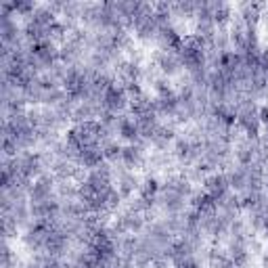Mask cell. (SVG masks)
Returning <instances> with one entry per match:
<instances>
[{
    "label": "cell",
    "instance_id": "5bb4252c",
    "mask_svg": "<svg viewBox=\"0 0 268 268\" xmlns=\"http://www.w3.org/2000/svg\"><path fill=\"white\" fill-rule=\"evenodd\" d=\"M13 266V252L8 247L6 239H2V268H11Z\"/></svg>",
    "mask_w": 268,
    "mask_h": 268
},
{
    "label": "cell",
    "instance_id": "6da1fadb",
    "mask_svg": "<svg viewBox=\"0 0 268 268\" xmlns=\"http://www.w3.org/2000/svg\"><path fill=\"white\" fill-rule=\"evenodd\" d=\"M128 107H130V96H128L124 84L115 80L101 96V109L113 115H124Z\"/></svg>",
    "mask_w": 268,
    "mask_h": 268
},
{
    "label": "cell",
    "instance_id": "277c9868",
    "mask_svg": "<svg viewBox=\"0 0 268 268\" xmlns=\"http://www.w3.org/2000/svg\"><path fill=\"white\" fill-rule=\"evenodd\" d=\"M117 136L126 141V145H145L143 143V136H141V130H138V124L132 115H120V124H117Z\"/></svg>",
    "mask_w": 268,
    "mask_h": 268
},
{
    "label": "cell",
    "instance_id": "7a4b0ae2",
    "mask_svg": "<svg viewBox=\"0 0 268 268\" xmlns=\"http://www.w3.org/2000/svg\"><path fill=\"white\" fill-rule=\"evenodd\" d=\"M203 191L210 195L216 203H222L226 197L233 193L231 191V184H228L226 174H218V172H214V174L203 178Z\"/></svg>",
    "mask_w": 268,
    "mask_h": 268
},
{
    "label": "cell",
    "instance_id": "4fadbf2b",
    "mask_svg": "<svg viewBox=\"0 0 268 268\" xmlns=\"http://www.w3.org/2000/svg\"><path fill=\"white\" fill-rule=\"evenodd\" d=\"M122 149H124V145H120L117 141H111L109 145H105L103 147L105 162H109V164H122Z\"/></svg>",
    "mask_w": 268,
    "mask_h": 268
},
{
    "label": "cell",
    "instance_id": "30bf717a",
    "mask_svg": "<svg viewBox=\"0 0 268 268\" xmlns=\"http://www.w3.org/2000/svg\"><path fill=\"white\" fill-rule=\"evenodd\" d=\"M160 188H162V184H160L157 178H153V176L145 178V180L141 182V186H138V199H143L149 207L157 205V195H160Z\"/></svg>",
    "mask_w": 268,
    "mask_h": 268
},
{
    "label": "cell",
    "instance_id": "e0dca14e",
    "mask_svg": "<svg viewBox=\"0 0 268 268\" xmlns=\"http://www.w3.org/2000/svg\"><path fill=\"white\" fill-rule=\"evenodd\" d=\"M264 233H266V241H268V231H264Z\"/></svg>",
    "mask_w": 268,
    "mask_h": 268
},
{
    "label": "cell",
    "instance_id": "2e32d148",
    "mask_svg": "<svg viewBox=\"0 0 268 268\" xmlns=\"http://www.w3.org/2000/svg\"><path fill=\"white\" fill-rule=\"evenodd\" d=\"M266 193H268V172H266Z\"/></svg>",
    "mask_w": 268,
    "mask_h": 268
},
{
    "label": "cell",
    "instance_id": "8fae6325",
    "mask_svg": "<svg viewBox=\"0 0 268 268\" xmlns=\"http://www.w3.org/2000/svg\"><path fill=\"white\" fill-rule=\"evenodd\" d=\"M210 13L214 17V23L220 27L224 23L231 21V17H233V6L228 4V2H222V0H218V2H210Z\"/></svg>",
    "mask_w": 268,
    "mask_h": 268
},
{
    "label": "cell",
    "instance_id": "7c38bea8",
    "mask_svg": "<svg viewBox=\"0 0 268 268\" xmlns=\"http://www.w3.org/2000/svg\"><path fill=\"white\" fill-rule=\"evenodd\" d=\"M172 141H176V132H174V128L172 126H160L157 128V132H155V136L151 138V145L155 147V149H168V145H170Z\"/></svg>",
    "mask_w": 268,
    "mask_h": 268
},
{
    "label": "cell",
    "instance_id": "9c48e42d",
    "mask_svg": "<svg viewBox=\"0 0 268 268\" xmlns=\"http://www.w3.org/2000/svg\"><path fill=\"white\" fill-rule=\"evenodd\" d=\"M155 63H157V67H160V72L164 74V78H170V76L180 74V69H182L180 59H178V55H174V53L160 51V53L155 55Z\"/></svg>",
    "mask_w": 268,
    "mask_h": 268
},
{
    "label": "cell",
    "instance_id": "3957f363",
    "mask_svg": "<svg viewBox=\"0 0 268 268\" xmlns=\"http://www.w3.org/2000/svg\"><path fill=\"white\" fill-rule=\"evenodd\" d=\"M55 178H57L55 174H46V172L40 178H36L27 191L29 203L46 201V199H51V197H55Z\"/></svg>",
    "mask_w": 268,
    "mask_h": 268
},
{
    "label": "cell",
    "instance_id": "9a60e30c",
    "mask_svg": "<svg viewBox=\"0 0 268 268\" xmlns=\"http://www.w3.org/2000/svg\"><path fill=\"white\" fill-rule=\"evenodd\" d=\"M172 268H201V264H199V260H197V256H193V258H186V260L180 262V264H174Z\"/></svg>",
    "mask_w": 268,
    "mask_h": 268
},
{
    "label": "cell",
    "instance_id": "52a82bcc",
    "mask_svg": "<svg viewBox=\"0 0 268 268\" xmlns=\"http://www.w3.org/2000/svg\"><path fill=\"white\" fill-rule=\"evenodd\" d=\"M145 147L147 145H124L122 149V166L126 170H136V168H141L143 162H145Z\"/></svg>",
    "mask_w": 268,
    "mask_h": 268
},
{
    "label": "cell",
    "instance_id": "5b68a950",
    "mask_svg": "<svg viewBox=\"0 0 268 268\" xmlns=\"http://www.w3.org/2000/svg\"><path fill=\"white\" fill-rule=\"evenodd\" d=\"M182 42H184V38L176 32L174 25L164 27V29H160V34H157V44H160V51H164V53L178 55L182 48Z\"/></svg>",
    "mask_w": 268,
    "mask_h": 268
},
{
    "label": "cell",
    "instance_id": "8992f818",
    "mask_svg": "<svg viewBox=\"0 0 268 268\" xmlns=\"http://www.w3.org/2000/svg\"><path fill=\"white\" fill-rule=\"evenodd\" d=\"M76 164L84 168V170H94L101 164H105V153H103V147L101 145H94V147H86L78 153V160Z\"/></svg>",
    "mask_w": 268,
    "mask_h": 268
},
{
    "label": "cell",
    "instance_id": "ba28073f",
    "mask_svg": "<svg viewBox=\"0 0 268 268\" xmlns=\"http://www.w3.org/2000/svg\"><path fill=\"white\" fill-rule=\"evenodd\" d=\"M115 186H117V191H120L122 199H128V197H130L134 191H138V186H141V184H138L134 172L122 168L120 172L115 170Z\"/></svg>",
    "mask_w": 268,
    "mask_h": 268
}]
</instances>
